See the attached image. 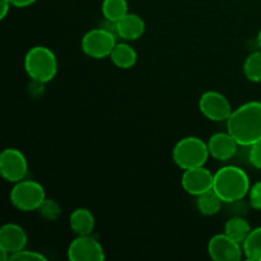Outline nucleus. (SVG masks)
I'll list each match as a JSON object with an SVG mask.
<instances>
[{
	"instance_id": "obj_1",
	"label": "nucleus",
	"mask_w": 261,
	"mask_h": 261,
	"mask_svg": "<svg viewBox=\"0 0 261 261\" xmlns=\"http://www.w3.org/2000/svg\"><path fill=\"white\" fill-rule=\"evenodd\" d=\"M227 132L240 147H250L261 139V102L250 101L233 110L227 120Z\"/></svg>"
},
{
	"instance_id": "obj_2",
	"label": "nucleus",
	"mask_w": 261,
	"mask_h": 261,
	"mask_svg": "<svg viewBox=\"0 0 261 261\" xmlns=\"http://www.w3.org/2000/svg\"><path fill=\"white\" fill-rule=\"evenodd\" d=\"M250 178L242 168L236 166H224L214 173L213 190L224 204L234 203L249 195Z\"/></svg>"
},
{
	"instance_id": "obj_3",
	"label": "nucleus",
	"mask_w": 261,
	"mask_h": 261,
	"mask_svg": "<svg viewBox=\"0 0 261 261\" xmlns=\"http://www.w3.org/2000/svg\"><path fill=\"white\" fill-rule=\"evenodd\" d=\"M24 70L31 81L48 83L58 73V59L46 46H35L25 54Z\"/></svg>"
},
{
	"instance_id": "obj_4",
	"label": "nucleus",
	"mask_w": 261,
	"mask_h": 261,
	"mask_svg": "<svg viewBox=\"0 0 261 261\" xmlns=\"http://www.w3.org/2000/svg\"><path fill=\"white\" fill-rule=\"evenodd\" d=\"M208 144L198 137H185L178 140L172 150L173 162L181 170L200 167L209 158Z\"/></svg>"
},
{
	"instance_id": "obj_5",
	"label": "nucleus",
	"mask_w": 261,
	"mask_h": 261,
	"mask_svg": "<svg viewBox=\"0 0 261 261\" xmlns=\"http://www.w3.org/2000/svg\"><path fill=\"white\" fill-rule=\"evenodd\" d=\"M46 199V193L40 182L33 180H20L10 190L9 200L20 212H33L40 208Z\"/></svg>"
},
{
	"instance_id": "obj_6",
	"label": "nucleus",
	"mask_w": 261,
	"mask_h": 261,
	"mask_svg": "<svg viewBox=\"0 0 261 261\" xmlns=\"http://www.w3.org/2000/svg\"><path fill=\"white\" fill-rule=\"evenodd\" d=\"M116 33L107 28H93L82 38L81 47L92 59L110 58L116 46Z\"/></svg>"
},
{
	"instance_id": "obj_7",
	"label": "nucleus",
	"mask_w": 261,
	"mask_h": 261,
	"mask_svg": "<svg viewBox=\"0 0 261 261\" xmlns=\"http://www.w3.org/2000/svg\"><path fill=\"white\" fill-rule=\"evenodd\" d=\"M199 110L211 121H227L232 114V107L228 98L221 92L206 91L199 99Z\"/></svg>"
},
{
	"instance_id": "obj_8",
	"label": "nucleus",
	"mask_w": 261,
	"mask_h": 261,
	"mask_svg": "<svg viewBox=\"0 0 261 261\" xmlns=\"http://www.w3.org/2000/svg\"><path fill=\"white\" fill-rule=\"evenodd\" d=\"M28 172V162L20 150L7 148L0 153V175L8 182L24 180Z\"/></svg>"
},
{
	"instance_id": "obj_9",
	"label": "nucleus",
	"mask_w": 261,
	"mask_h": 261,
	"mask_svg": "<svg viewBox=\"0 0 261 261\" xmlns=\"http://www.w3.org/2000/svg\"><path fill=\"white\" fill-rule=\"evenodd\" d=\"M66 254L70 261H103L106 257L102 245L92 234L76 236L69 245Z\"/></svg>"
},
{
	"instance_id": "obj_10",
	"label": "nucleus",
	"mask_w": 261,
	"mask_h": 261,
	"mask_svg": "<svg viewBox=\"0 0 261 261\" xmlns=\"http://www.w3.org/2000/svg\"><path fill=\"white\" fill-rule=\"evenodd\" d=\"M208 254L214 261H240L244 256V250L241 244L223 232L209 240Z\"/></svg>"
},
{
	"instance_id": "obj_11",
	"label": "nucleus",
	"mask_w": 261,
	"mask_h": 261,
	"mask_svg": "<svg viewBox=\"0 0 261 261\" xmlns=\"http://www.w3.org/2000/svg\"><path fill=\"white\" fill-rule=\"evenodd\" d=\"M213 181L214 173H212L204 166L184 170L182 176H181V186L186 193L193 196H199L212 190Z\"/></svg>"
},
{
	"instance_id": "obj_12",
	"label": "nucleus",
	"mask_w": 261,
	"mask_h": 261,
	"mask_svg": "<svg viewBox=\"0 0 261 261\" xmlns=\"http://www.w3.org/2000/svg\"><path fill=\"white\" fill-rule=\"evenodd\" d=\"M206 144H208L211 157L221 162L232 160L236 155L237 148L240 147L236 139L228 132L216 133L209 138Z\"/></svg>"
},
{
	"instance_id": "obj_13",
	"label": "nucleus",
	"mask_w": 261,
	"mask_h": 261,
	"mask_svg": "<svg viewBox=\"0 0 261 261\" xmlns=\"http://www.w3.org/2000/svg\"><path fill=\"white\" fill-rule=\"evenodd\" d=\"M27 240V233L18 224L7 223L0 228V249L10 255L25 249Z\"/></svg>"
},
{
	"instance_id": "obj_14",
	"label": "nucleus",
	"mask_w": 261,
	"mask_h": 261,
	"mask_svg": "<svg viewBox=\"0 0 261 261\" xmlns=\"http://www.w3.org/2000/svg\"><path fill=\"white\" fill-rule=\"evenodd\" d=\"M114 31L119 37L126 41H135L145 32V22L134 13H127L114 23Z\"/></svg>"
},
{
	"instance_id": "obj_15",
	"label": "nucleus",
	"mask_w": 261,
	"mask_h": 261,
	"mask_svg": "<svg viewBox=\"0 0 261 261\" xmlns=\"http://www.w3.org/2000/svg\"><path fill=\"white\" fill-rule=\"evenodd\" d=\"M94 216L87 208H76L69 217V226L76 236L92 234L94 229Z\"/></svg>"
},
{
	"instance_id": "obj_16",
	"label": "nucleus",
	"mask_w": 261,
	"mask_h": 261,
	"mask_svg": "<svg viewBox=\"0 0 261 261\" xmlns=\"http://www.w3.org/2000/svg\"><path fill=\"white\" fill-rule=\"evenodd\" d=\"M112 64L120 69H130L137 64L138 54L127 43H116L110 55Z\"/></svg>"
},
{
	"instance_id": "obj_17",
	"label": "nucleus",
	"mask_w": 261,
	"mask_h": 261,
	"mask_svg": "<svg viewBox=\"0 0 261 261\" xmlns=\"http://www.w3.org/2000/svg\"><path fill=\"white\" fill-rule=\"evenodd\" d=\"M251 229V226L246 219L240 216H234L227 221L226 226H224V233L242 245L250 234Z\"/></svg>"
},
{
	"instance_id": "obj_18",
	"label": "nucleus",
	"mask_w": 261,
	"mask_h": 261,
	"mask_svg": "<svg viewBox=\"0 0 261 261\" xmlns=\"http://www.w3.org/2000/svg\"><path fill=\"white\" fill-rule=\"evenodd\" d=\"M198 200H196V206H198V211L200 212L203 216L212 217L216 216L219 213V211L222 209L223 205V200L219 198L218 194L212 189V190L206 191V193L201 194V195L196 196Z\"/></svg>"
},
{
	"instance_id": "obj_19",
	"label": "nucleus",
	"mask_w": 261,
	"mask_h": 261,
	"mask_svg": "<svg viewBox=\"0 0 261 261\" xmlns=\"http://www.w3.org/2000/svg\"><path fill=\"white\" fill-rule=\"evenodd\" d=\"M101 9L105 19L115 23L129 13V5L126 0H103Z\"/></svg>"
},
{
	"instance_id": "obj_20",
	"label": "nucleus",
	"mask_w": 261,
	"mask_h": 261,
	"mask_svg": "<svg viewBox=\"0 0 261 261\" xmlns=\"http://www.w3.org/2000/svg\"><path fill=\"white\" fill-rule=\"evenodd\" d=\"M244 255L250 261H261V226L251 229L242 244Z\"/></svg>"
},
{
	"instance_id": "obj_21",
	"label": "nucleus",
	"mask_w": 261,
	"mask_h": 261,
	"mask_svg": "<svg viewBox=\"0 0 261 261\" xmlns=\"http://www.w3.org/2000/svg\"><path fill=\"white\" fill-rule=\"evenodd\" d=\"M244 74L250 82H261V50L250 54L244 63Z\"/></svg>"
},
{
	"instance_id": "obj_22",
	"label": "nucleus",
	"mask_w": 261,
	"mask_h": 261,
	"mask_svg": "<svg viewBox=\"0 0 261 261\" xmlns=\"http://www.w3.org/2000/svg\"><path fill=\"white\" fill-rule=\"evenodd\" d=\"M37 212L46 221H56L61 214V206L59 205L58 201L46 198L40 208L37 209Z\"/></svg>"
},
{
	"instance_id": "obj_23",
	"label": "nucleus",
	"mask_w": 261,
	"mask_h": 261,
	"mask_svg": "<svg viewBox=\"0 0 261 261\" xmlns=\"http://www.w3.org/2000/svg\"><path fill=\"white\" fill-rule=\"evenodd\" d=\"M46 256H43L41 252L33 251V250H20L15 254L10 255L9 261H46Z\"/></svg>"
},
{
	"instance_id": "obj_24",
	"label": "nucleus",
	"mask_w": 261,
	"mask_h": 261,
	"mask_svg": "<svg viewBox=\"0 0 261 261\" xmlns=\"http://www.w3.org/2000/svg\"><path fill=\"white\" fill-rule=\"evenodd\" d=\"M247 160L250 165L257 170H261V139L247 147Z\"/></svg>"
},
{
	"instance_id": "obj_25",
	"label": "nucleus",
	"mask_w": 261,
	"mask_h": 261,
	"mask_svg": "<svg viewBox=\"0 0 261 261\" xmlns=\"http://www.w3.org/2000/svg\"><path fill=\"white\" fill-rule=\"evenodd\" d=\"M249 203L255 211H261V181H257L250 188Z\"/></svg>"
},
{
	"instance_id": "obj_26",
	"label": "nucleus",
	"mask_w": 261,
	"mask_h": 261,
	"mask_svg": "<svg viewBox=\"0 0 261 261\" xmlns=\"http://www.w3.org/2000/svg\"><path fill=\"white\" fill-rule=\"evenodd\" d=\"M10 7H13L10 0H0V19H4L9 13Z\"/></svg>"
},
{
	"instance_id": "obj_27",
	"label": "nucleus",
	"mask_w": 261,
	"mask_h": 261,
	"mask_svg": "<svg viewBox=\"0 0 261 261\" xmlns=\"http://www.w3.org/2000/svg\"><path fill=\"white\" fill-rule=\"evenodd\" d=\"M10 2H12L13 7L15 8H27L35 4L37 0H10Z\"/></svg>"
},
{
	"instance_id": "obj_28",
	"label": "nucleus",
	"mask_w": 261,
	"mask_h": 261,
	"mask_svg": "<svg viewBox=\"0 0 261 261\" xmlns=\"http://www.w3.org/2000/svg\"><path fill=\"white\" fill-rule=\"evenodd\" d=\"M257 46H259V48L261 50V30L259 31V33H257Z\"/></svg>"
}]
</instances>
